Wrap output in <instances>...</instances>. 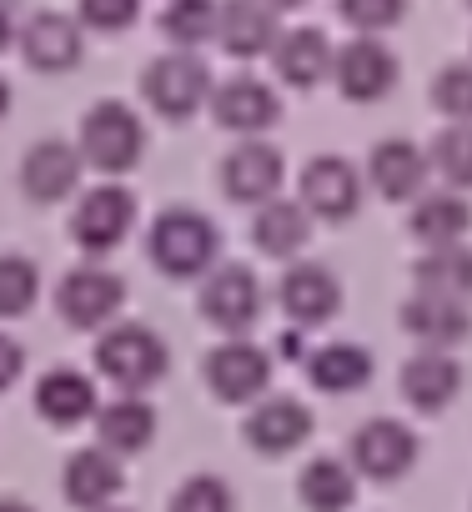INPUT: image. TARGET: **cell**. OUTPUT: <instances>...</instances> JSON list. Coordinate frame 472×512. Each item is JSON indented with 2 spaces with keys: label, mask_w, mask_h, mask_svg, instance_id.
<instances>
[{
  "label": "cell",
  "mask_w": 472,
  "mask_h": 512,
  "mask_svg": "<svg viewBox=\"0 0 472 512\" xmlns=\"http://www.w3.org/2000/svg\"><path fill=\"white\" fill-rule=\"evenodd\" d=\"M146 256L171 282H201L221 262V226L196 206H166L146 231Z\"/></svg>",
  "instance_id": "cell-1"
},
{
  "label": "cell",
  "mask_w": 472,
  "mask_h": 512,
  "mask_svg": "<svg viewBox=\"0 0 472 512\" xmlns=\"http://www.w3.org/2000/svg\"><path fill=\"white\" fill-rule=\"evenodd\" d=\"M76 151L91 171L101 176H131L146 156V121L136 106L116 101V96H101L96 106L81 111V126H76Z\"/></svg>",
  "instance_id": "cell-2"
},
{
  "label": "cell",
  "mask_w": 472,
  "mask_h": 512,
  "mask_svg": "<svg viewBox=\"0 0 472 512\" xmlns=\"http://www.w3.org/2000/svg\"><path fill=\"white\" fill-rule=\"evenodd\" d=\"M96 372L116 387V392H151L166 372H171V347L156 327L146 322H111L96 332Z\"/></svg>",
  "instance_id": "cell-3"
},
{
  "label": "cell",
  "mask_w": 472,
  "mask_h": 512,
  "mask_svg": "<svg viewBox=\"0 0 472 512\" xmlns=\"http://www.w3.org/2000/svg\"><path fill=\"white\" fill-rule=\"evenodd\" d=\"M211 66H206V56L201 51H181V46H171V51H161L146 71H141V101L161 116V121H191L201 106H206V96H211Z\"/></svg>",
  "instance_id": "cell-4"
},
{
  "label": "cell",
  "mask_w": 472,
  "mask_h": 512,
  "mask_svg": "<svg viewBox=\"0 0 472 512\" xmlns=\"http://www.w3.org/2000/svg\"><path fill=\"white\" fill-rule=\"evenodd\" d=\"M136 216H141V206H136L131 186L106 176L101 186H86L76 196V206H71V241L101 262V256L126 246V236L136 231Z\"/></svg>",
  "instance_id": "cell-5"
},
{
  "label": "cell",
  "mask_w": 472,
  "mask_h": 512,
  "mask_svg": "<svg viewBox=\"0 0 472 512\" xmlns=\"http://www.w3.org/2000/svg\"><path fill=\"white\" fill-rule=\"evenodd\" d=\"M262 307H267V292H262V277L242 262H216L206 277H201V292H196V312L206 327H216L221 337H247L257 322H262Z\"/></svg>",
  "instance_id": "cell-6"
},
{
  "label": "cell",
  "mask_w": 472,
  "mask_h": 512,
  "mask_svg": "<svg viewBox=\"0 0 472 512\" xmlns=\"http://www.w3.org/2000/svg\"><path fill=\"white\" fill-rule=\"evenodd\" d=\"M126 277L121 272H111L106 262H81V267H71L61 282H56V312H61V322L71 327V332H101V327H111L116 317H121V307H126Z\"/></svg>",
  "instance_id": "cell-7"
},
{
  "label": "cell",
  "mask_w": 472,
  "mask_h": 512,
  "mask_svg": "<svg viewBox=\"0 0 472 512\" xmlns=\"http://www.w3.org/2000/svg\"><path fill=\"white\" fill-rule=\"evenodd\" d=\"M272 372H277L272 352L257 347L252 337H221V342L206 352V362H201L206 392H211L216 402H226V407H247V402L267 397Z\"/></svg>",
  "instance_id": "cell-8"
},
{
  "label": "cell",
  "mask_w": 472,
  "mask_h": 512,
  "mask_svg": "<svg viewBox=\"0 0 472 512\" xmlns=\"http://www.w3.org/2000/svg\"><path fill=\"white\" fill-rule=\"evenodd\" d=\"M332 86L342 101L352 106H377L397 91L402 81V61L382 36H352L347 46H332Z\"/></svg>",
  "instance_id": "cell-9"
},
{
  "label": "cell",
  "mask_w": 472,
  "mask_h": 512,
  "mask_svg": "<svg viewBox=\"0 0 472 512\" xmlns=\"http://www.w3.org/2000/svg\"><path fill=\"white\" fill-rule=\"evenodd\" d=\"M297 201L307 206L312 221H327V226H342L362 211L367 201V176L357 171V161L337 156V151H322L302 166L297 176Z\"/></svg>",
  "instance_id": "cell-10"
},
{
  "label": "cell",
  "mask_w": 472,
  "mask_h": 512,
  "mask_svg": "<svg viewBox=\"0 0 472 512\" xmlns=\"http://www.w3.org/2000/svg\"><path fill=\"white\" fill-rule=\"evenodd\" d=\"M417 452H422L417 432L397 417H367L347 442V462L367 482H402L417 467Z\"/></svg>",
  "instance_id": "cell-11"
},
{
  "label": "cell",
  "mask_w": 472,
  "mask_h": 512,
  "mask_svg": "<svg viewBox=\"0 0 472 512\" xmlns=\"http://www.w3.org/2000/svg\"><path fill=\"white\" fill-rule=\"evenodd\" d=\"M206 106H211L216 126L231 131V136H267V131H277V121H282V96H277V86L262 81V76H247V71H242V76H226V81H211Z\"/></svg>",
  "instance_id": "cell-12"
},
{
  "label": "cell",
  "mask_w": 472,
  "mask_h": 512,
  "mask_svg": "<svg viewBox=\"0 0 472 512\" xmlns=\"http://www.w3.org/2000/svg\"><path fill=\"white\" fill-rule=\"evenodd\" d=\"M282 181H287V161L267 136H236V146L221 156V191L236 206H262L282 196Z\"/></svg>",
  "instance_id": "cell-13"
},
{
  "label": "cell",
  "mask_w": 472,
  "mask_h": 512,
  "mask_svg": "<svg viewBox=\"0 0 472 512\" xmlns=\"http://www.w3.org/2000/svg\"><path fill=\"white\" fill-rule=\"evenodd\" d=\"M16 51L41 76H66L86 56V26L66 11H31L16 31Z\"/></svg>",
  "instance_id": "cell-14"
},
{
  "label": "cell",
  "mask_w": 472,
  "mask_h": 512,
  "mask_svg": "<svg viewBox=\"0 0 472 512\" xmlns=\"http://www.w3.org/2000/svg\"><path fill=\"white\" fill-rule=\"evenodd\" d=\"M277 302H282V317L302 332L312 327H327L337 312H342V277L327 267V262H287L282 282H277Z\"/></svg>",
  "instance_id": "cell-15"
},
{
  "label": "cell",
  "mask_w": 472,
  "mask_h": 512,
  "mask_svg": "<svg viewBox=\"0 0 472 512\" xmlns=\"http://www.w3.org/2000/svg\"><path fill=\"white\" fill-rule=\"evenodd\" d=\"M397 327L417 342V347H437V352H457L472 337V302L447 297V292H427L412 287V297L397 307Z\"/></svg>",
  "instance_id": "cell-16"
},
{
  "label": "cell",
  "mask_w": 472,
  "mask_h": 512,
  "mask_svg": "<svg viewBox=\"0 0 472 512\" xmlns=\"http://www.w3.org/2000/svg\"><path fill=\"white\" fill-rule=\"evenodd\" d=\"M462 362L452 357V352H437V347H417L407 362H402V372H397V392H402V402L412 407V412H422V417H437V412H447L457 397H462Z\"/></svg>",
  "instance_id": "cell-17"
},
{
  "label": "cell",
  "mask_w": 472,
  "mask_h": 512,
  "mask_svg": "<svg viewBox=\"0 0 472 512\" xmlns=\"http://www.w3.org/2000/svg\"><path fill=\"white\" fill-rule=\"evenodd\" d=\"M317 417L302 397H257L247 422H242V442L262 457H287L297 447H307Z\"/></svg>",
  "instance_id": "cell-18"
},
{
  "label": "cell",
  "mask_w": 472,
  "mask_h": 512,
  "mask_svg": "<svg viewBox=\"0 0 472 512\" xmlns=\"http://www.w3.org/2000/svg\"><path fill=\"white\" fill-rule=\"evenodd\" d=\"M282 36V16L262 0H216V46L231 61H267Z\"/></svg>",
  "instance_id": "cell-19"
},
{
  "label": "cell",
  "mask_w": 472,
  "mask_h": 512,
  "mask_svg": "<svg viewBox=\"0 0 472 512\" xmlns=\"http://www.w3.org/2000/svg\"><path fill=\"white\" fill-rule=\"evenodd\" d=\"M81 171H86V161H81L76 141L46 136V141H36L21 156V191L36 206H56V201H66V196L81 191Z\"/></svg>",
  "instance_id": "cell-20"
},
{
  "label": "cell",
  "mask_w": 472,
  "mask_h": 512,
  "mask_svg": "<svg viewBox=\"0 0 472 512\" xmlns=\"http://www.w3.org/2000/svg\"><path fill=\"white\" fill-rule=\"evenodd\" d=\"M432 181V161H427V146L407 141V136H382L367 156V186L382 196V201H397L407 206L417 191H427Z\"/></svg>",
  "instance_id": "cell-21"
},
{
  "label": "cell",
  "mask_w": 472,
  "mask_h": 512,
  "mask_svg": "<svg viewBox=\"0 0 472 512\" xmlns=\"http://www.w3.org/2000/svg\"><path fill=\"white\" fill-rule=\"evenodd\" d=\"M126 487V467L116 452H106L101 442L96 447H76L61 467V497L81 512H96V507H111Z\"/></svg>",
  "instance_id": "cell-22"
},
{
  "label": "cell",
  "mask_w": 472,
  "mask_h": 512,
  "mask_svg": "<svg viewBox=\"0 0 472 512\" xmlns=\"http://www.w3.org/2000/svg\"><path fill=\"white\" fill-rule=\"evenodd\" d=\"M96 442L116 457H141L156 442V407L146 402V392H116L111 402L96 407Z\"/></svg>",
  "instance_id": "cell-23"
},
{
  "label": "cell",
  "mask_w": 472,
  "mask_h": 512,
  "mask_svg": "<svg viewBox=\"0 0 472 512\" xmlns=\"http://www.w3.org/2000/svg\"><path fill=\"white\" fill-rule=\"evenodd\" d=\"M257 216H252V241H257V251L262 256H272V262H297V256L307 251V241H312V216H307V206L297 201V196H272V201H262V206H252Z\"/></svg>",
  "instance_id": "cell-24"
},
{
  "label": "cell",
  "mask_w": 472,
  "mask_h": 512,
  "mask_svg": "<svg viewBox=\"0 0 472 512\" xmlns=\"http://www.w3.org/2000/svg\"><path fill=\"white\" fill-rule=\"evenodd\" d=\"M467 231H472V201L462 191L437 186L407 201V236L417 246H447V241H462Z\"/></svg>",
  "instance_id": "cell-25"
},
{
  "label": "cell",
  "mask_w": 472,
  "mask_h": 512,
  "mask_svg": "<svg viewBox=\"0 0 472 512\" xmlns=\"http://www.w3.org/2000/svg\"><path fill=\"white\" fill-rule=\"evenodd\" d=\"M267 61H272V76H277L282 86L312 91V86H322L327 71H332V41H327L317 26H292V31L277 36V46H272Z\"/></svg>",
  "instance_id": "cell-26"
},
{
  "label": "cell",
  "mask_w": 472,
  "mask_h": 512,
  "mask_svg": "<svg viewBox=\"0 0 472 512\" xmlns=\"http://www.w3.org/2000/svg\"><path fill=\"white\" fill-rule=\"evenodd\" d=\"M96 407H101L96 377H86L81 367H51L36 382V417L51 427H81L96 417Z\"/></svg>",
  "instance_id": "cell-27"
},
{
  "label": "cell",
  "mask_w": 472,
  "mask_h": 512,
  "mask_svg": "<svg viewBox=\"0 0 472 512\" xmlns=\"http://www.w3.org/2000/svg\"><path fill=\"white\" fill-rule=\"evenodd\" d=\"M302 362H307V382L327 397H352L377 372V357L362 342H327V347H312Z\"/></svg>",
  "instance_id": "cell-28"
},
{
  "label": "cell",
  "mask_w": 472,
  "mask_h": 512,
  "mask_svg": "<svg viewBox=\"0 0 472 512\" xmlns=\"http://www.w3.org/2000/svg\"><path fill=\"white\" fill-rule=\"evenodd\" d=\"M357 472L347 457H312L302 472H297V502L307 512H352L357 502Z\"/></svg>",
  "instance_id": "cell-29"
},
{
  "label": "cell",
  "mask_w": 472,
  "mask_h": 512,
  "mask_svg": "<svg viewBox=\"0 0 472 512\" xmlns=\"http://www.w3.org/2000/svg\"><path fill=\"white\" fill-rule=\"evenodd\" d=\"M412 287L427 292H447L472 302V241H447V246H422L412 262Z\"/></svg>",
  "instance_id": "cell-30"
},
{
  "label": "cell",
  "mask_w": 472,
  "mask_h": 512,
  "mask_svg": "<svg viewBox=\"0 0 472 512\" xmlns=\"http://www.w3.org/2000/svg\"><path fill=\"white\" fill-rule=\"evenodd\" d=\"M156 31L166 36V46L201 51L216 36V0H166L156 16Z\"/></svg>",
  "instance_id": "cell-31"
},
{
  "label": "cell",
  "mask_w": 472,
  "mask_h": 512,
  "mask_svg": "<svg viewBox=\"0 0 472 512\" xmlns=\"http://www.w3.org/2000/svg\"><path fill=\"white\" fill-rule=\"evenodd\" d=\"M432 176L452 191H472V121H442V131L427 146Z\"/></svg>",
  "instance_id": "cell-32"
},
{
  "label": "cell",
  "mask_w": 472,
  "mask_h": 512,
  "mask_svg": "<svg viewBox=\"0 0 472 512\" xmlns=\"http://www.w3.org/2000/svg\"><path fill=\"white\" fill-rule=\"evenodd\" d=\"M41 302V267L26 251H0V322L26 317Z\"/></svg>",
  "instance_id": "cell-33"
},
{
  "label": "cell",
  "mask_w": 472,
  "mask_h": 512,
  "mask_svg": "<svg viewBox=\"0 0 472 512\" xmlns=\"http://www.w3.org/2000/svg\"><path fill=\"white\" fill-rule=\"evenodd\" d=\"M166 512H236V492L226 477L216 472H191L176 492H171V507Z\"/></svg>",
  "instance_id": "cell-34"
},
{
  "label": "cell",
  "mask_w": 472,
  "mask_h": 512,
  "mask_svg": "<svg viewBox=\"0 0 472 512\" xmlns=\"http://www.w3.org/2000/svg\"><path fill=\"white\" fill-rule=\"evenodd\" d=\"M432 106L442 121H472V61H447L432 76Z\"/></svg>",
  "instance_id": "cell-35"
},
{
  "label": "cell",
  "mask_w": 472,
  "mask_h": 512,
  "mask_svg": "<svg viewBox=\"0 0 472 512\" xmlns=\"http://www.w3.org/2000/svg\"><path fill=\"white\" fill-rule=\"evenodd\" d=\"M337 16L357 36H387L407 21V0H337Z\"/></svg>",
  "instance_id": "cell-36"
},
{
  "label": "cell",
  "mask_w": 472,
  "mask_h": 512,
  "mask_svg": "<svg viewBox=\"0 0 472 512\" xmlns=\"http://www.w3.org/2000/svg\"><path fill=\"white\" fill-rule=\"evenodd\" d=\"M76 21L96 36H116L141 21V0H76Z\"/></svg>",
  "instance_id": "cell-37"
},
{
  "label": "cell",
  "mask_w": 472,
  "mask_h": 512,
  "mask_svg": "<svg viewBox=\"0 0 472 512\" xmlns=\"http://www.w3.org/2000/svg\"><path fill=\"white\" fill-rule=\"evenodd\" d=\"M26 372V347L11 337V332H0V392H11Z\"/></svg>",
  "instance_id": "cell-38"
},
{
  "label": "cell",
  "mask_w": 472,
  "mask_h": 512,
  "mask_svg": "<svg viewBox=\"0 0 472 512\" xmlns=\"http://www.w3.org/2000/svg\"><path fill=\"white\" fill-rule=\"evenodd\" d=\"M16 31H21V0H0V56L16 46Z\"/></svg>",
  "instance_id": "cell-39"
},
{
  "label": "cell",
  "mask_w": 472,
  "mask_h": 512,
  "mask_svg": "<svg viewBox=\"0 0 472 512\" xmlns=\"http://www.w3.org/2000/svg\"><path fill=\"white\" fill-rule=\"evenodd\" d=\"M277 352H282L287 362H302V357H307V347H302V327H292V322H287V332L277 337Z\"/></svg>",
  "instance_id": "cell-40"
},
{
  "label": "cell",
  "mask_w": 472,
  "mask_h": 512,
  "mask_svg": "<svg viewBox=\"0 0 472 512\" xmlns=\"http://www.w3.org/2000/svg\"><path fill=\"white\" fill-rule=\"evenodd\" d=\"M11 101H16V91H11V81H6V76H0V121L11 116Z\"/></svg>",
  "instance_id": "cell-41"
},
{
  "label": "cell",
  "mask_w": 472,
  "mask_h": 512,
  "mask_svg": "<svg viewBox=\"0 0 472 512\" xmlns=\"http://www.w3.org/2000/svg\"><path fill=\"white\" fill-rule=\"evenodd\" d=\"M262 6H272L277 16H287V11H302V6H307V0H262Z\"/></svg>",
  "instance_id": "cell-42"
},
{
  "label": "cell",
  "mask_w": 472,
  "mask_h": 512,
  "mask_svg": "<svg viewBox=\"0 0 472 512\" xmlns=\"http://www.w3.org/2000/svg\"><path fill=\"white\" fill-rule=\"evenodd\" d=\"M0 512H36L26 497H0Z\"/></svg>",
  "instance_id": "cell-43"
},
{
  "label": "cell",
  "mask_w": 472,
  "mask_h": 512,
  "mask_svg": "<svg viewBox=\"0 0 472 512\" xmlns=\"http://www.w3.org/2000/svg\"><path fill=\"white\" fill-rule=\"evenodd\" d=\"M96 512H131V507H116V502H111V507H96Z\"/></svg>",
  "instance_id": "cell-44"
},
{
  "label": "cell",
  "mask_w": 472,
  "mask_h": 512,
  "mask_svg": "<svg viewBox=\"0 0 472 512\" xmlns=\"http://www.w3.org/2000/svg\"><path fill=\"white\" fill-rule=\"evenodd\" d=\"M467 11H472V0H467Z\"/></svg>",
  "instance_id": "cell-45"
}]
</instances>
